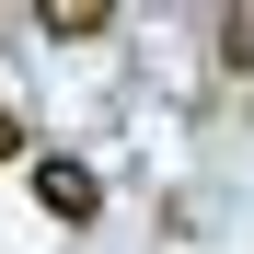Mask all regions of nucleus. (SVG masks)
Returning <instances> with one entry per match:
<instances>
[{"mask_svg":"<svg viewBox=\"0 0 254 254\" xmlns=\"http://www.w3.org/2000/svg\"><path fill=\"white\" fill-rule=\"evenodd\" d=\"M23 185H35V208H47L58 231H93V220H104V174H93L81 150H35Z\"/></svg>","mask_w":254,"mask_h":254,"instance_id":"nucleus-1","label":"nucleus"},{"mask_svg":"<svg viewBox=\"0 0 254 254\" xmlns=\"http://www.w3.org/2000/svg\"><path fill=\"white\" fill-rule=\"evenodd\" d=\"M220 69H254V12H220Z\"/></svg>","mask_w":254,"mask_h":254,"instance_id":"nucleus-3","label":"nucleus"},{"mask_svg":"<svg viewBox=\"0 0 254 254\" xmlns=\"http://www.w3.org/2000/svg\"><path fill=\"white\" fill-rule=\"evenodd\" d=\"M0 162H35V127H23L12 104H0Z\"/></svg>","mask_w":254,"mask_h":254,"instance_id":"nucleus-4","label":"nucleus"},{"mask_svg":"<svg viewBox=\"0 0 254 254\" xmlns=\"http://www.w3.org/2000/svg\"><path fill=\"white\" fill-rule=\"evenodd\" d=\"M35 23L58 47H93V35H116V0H35Z\"/></svg>","mask_w":254,"mask_h":254,"instance_id":"nucleus-2","label":"nucleus"}]
</instances>
